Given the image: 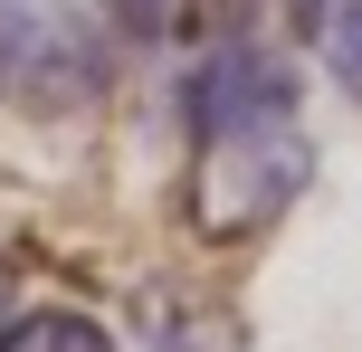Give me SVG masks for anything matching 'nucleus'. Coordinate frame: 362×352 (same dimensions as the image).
Listing matches in <instances>:
<instances>
[{"label":"nucleus","mask_w":362,"mask_h":352,"mask_svg":"<svg viewBox=\"0 0 362 352\" xmlns=\"http://www.w3.org/2000/svg\"><path fill=\"white\" fill-rule=\"evenodd\" d=\"M181 124H191V229L200 238H257L267 219H286L315 181V124L296 67L257 38H219L191 67L181 95Z\"/></svg>","instance_id":"f257e3e1"},{"label":"nucleus","mask_w":362,"mask_h":352,"mask_svg":"<svg viewBox=\"0 0 362 352\" xmlns=\"http://www.w3.org/2000/svg\"><path fill=\"white\" fill-rule=\"evenodd\" d=\"M0 352H124V343L76 305H29V315L0 324Z\"/></svg>","instance_id":"7ed1b4c3"},{"label":"nucleus","mask_w":362,"mask_h":352,"mask_svg":"<svg viewBox=\"0 0 362 352\" xmlns=\"http://www.w3.org/2000/svg\"><path fill=\"white\" fill-rule=\"evenodd\" d=\"M219 0H105V19L124 38H181V29H200Z\"/></svg>","instance_id":"20e7f679"},{"label":"nucleus","mask_w":362,"mask_h":352,"mask_svg":"<svg viewBox=\"0 0 362 352\" xmlns=\"http://www.w3.org/2000/svg\"><path fill=\"white\" fill-rule=\"evenodd\" d=\"M0 324H10V257H0Z\"/></svg>","instance_id":"423d86ee"},{"label":"nucleus","mask_w":362,"mask_h":352,"mask_svg":"<svg viewBox=\"0 0 362 352\" xmlns=\"http://www.w3.org/2000/svg\"><path fill=\"white\" fill-rule=\"evenodd\" d=\"M296 10H315V0H296Z\"/></svg>","instance_id":"0eeeda50"},{"label":"nucleus","mask_w":362,"mask_h":352,"mask_svg":"<svg viewBox=\"0 0 362 352\" xmlns=\"http://www.w3.org/2000/svg\"><path fill=\"white\" fill-rule=\"evenodd\" d=\"M325 76L362 95V0H325Z\"/></svg>","instance_id":"39448f33"},{"label":"nucleus","mask_w":362,"mask_h":352,"mask_svg":"<svg viewBox=\"0 0 362 352\" xmlns=\"http://www.w3.org/2000/svg\"><path fill=\"white\" fill-rule=\"evenodd\" d=\"M0 86L29 105H67L95 86L86 10L76 0H0Z\"/></svg>","instance_id":"f03ea898"}]
</instances>
